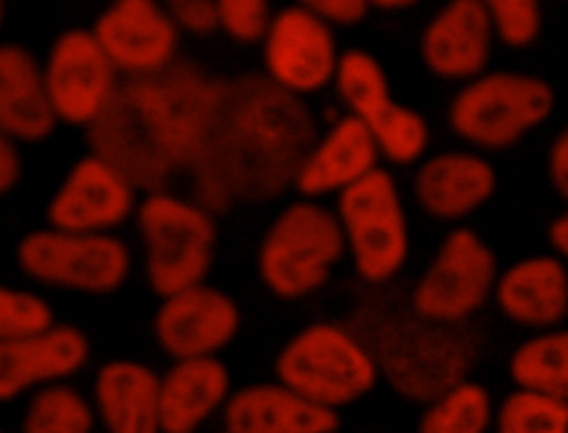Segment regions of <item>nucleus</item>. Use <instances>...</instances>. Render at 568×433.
<instances>
[{
	"mask_svg": "<svg viewBox=\"0 0 568 433\" xmlns=\"http://www.w3.org/2000/svg\"><path fill=\"white\" fill-rule=\"evenodd\" d=\"M315 124L306 104L266 75L220 80L204 140L189 171L209 213L266 202L293 187Z\"/></svg>",
	"mask_w": 568,
	"mask_h": 433,
	"instance_id": "nucleus-1",
	"label": "nucleus"
},
{
	"mask_svg": "<svg viewBox=\"0 0 568 433\" xmlns=\"http://www.w3.org/2000/svg\"><path fill=\"white\" fill-rule=\"evenodd\" d=\"M217 82L189 60L126 80L87 129L91 151L118 167L135 189L164 191L197 158Z\"/></svg>",
	"mask_w": 568,
	"mask_h": 433,
	"instance_id": "nucleus-2",
	"label": "nucleus"
},
{
	"mask_svg": "<svg viewBox=\"0 0 568 433\" xmlns=\"http://www.w3.org/2000/svg\"><path fill=\"white\" fill-rule=\"evenodd\" d=\"M344 253L335 211L315 200H297L268 224L257 246V273L280 300H302L326 284Z\"/></svg>",
	"mask_w": 568,
	"mask_h": 433,
	"instance_id": "nucleus-3",
	"label": "nucleus"
},
{
	"mask_svg": "<svg viewBox=\"0 0 568 433\" xmlns=\"http://www.w3.org/2000/svg\"><path fill=\"white\" fill-rule=\"evenodd\" d=\"M275 375L304 400L337 413L371 393L379 371L368 346L346 326L313 322L280 349Z\"/></svg>",
	"mask_w": 568,
	"mask_h": 433,
	"instance_id": "nucleus-4",
	"label": "nucleus"
},
{
	"mask_svg": "<svg viewBox=\"0 0 568 433\" xmlns=\"http://www.w3.org/2000/svg\"><path fill=\"white\" fill-rule=\"evenodd\" d=\"M151 289L166 298L202 284L213 264L215 220L202 204L171 191H151L135 207Z\"/></svg>",
	"mask_w": 568,
	"mask_h": 433,
	"instance_id": "nucleus-5",
	"label": "nucleus"
},
{
	"mask_svg": "<svg viewBox=\"0 0 568 433\" xmlns=\"http://www.w3.org/2000/svg\"><path fill=\"white\" fill-rule=\"evenodd\" d=\"M457 326L428 322L408 309L402 318L379 326L375 349L368 353L397 393L428 404L462 382L473 362L475 346Z\"/></svg>",
	"mask_w": 568,
	"mask_h": 433,
	"instance_id": "nucleus-6",
	"label": "nucleus"
},
{
	"mask_svg": "<svg viewBox=\"0 0 568 433\" xmlns=\"http://www.w3.org/2000/svg\"><path fill=\"white\" fill-rule=\"evenodd\" d=\"M555 109L552 87L532 73L488 71L468 80L448 104V127L464 142L501 151L546 122Z\"/></svg>",
	"mask_w": 568,
	"mask_h": 433,
	"instance_id": "nucleus-7",
	"label": "nucleus"
},
{
	"mask_svg": "<svg viewBox=\"0 0 568 433\" xmlns=\"http://www.w3.org/2000/svg\"><path fill=\"white\" fill-rule=\"evenodd\" d=\"M335 218L357 275L366 284L393 280L408 258V224L393 175L377 167L337 193Z\"/></svg>",
	"mask_w": 568,
	"mask_h": 433,
	"instance_id": "nucleus-8",
	"label": "nucleus"
},
{
	"mask_svg": "<svg viewBox=\"0 0 568 433\" xmlns=\"http://www.w3.org/2000/svg\"><path fill=\"white\" fill-rule=\"evenodd\" d=\"M335 91L371 133L379 158L393 164L417 162L428 147V124L422 113L390 95L382 62L364 49H346L337 58Z\"/></svg>",
	"mask_w": 568,
	"mask_h": 433,
	"instance_id": "nucleus-9",
	"label": "nucleus"
},
{
	"mask_svg": "<svg viewBox=\"0 0 568 433\" xmlns=\"http://www.w3.org/2000/svg\"><path fill=\"white\" fill-rule=\"evenodd\" d=\"M18 266L33 280L82 293H111L124 284L131 255L115 235L38 229L18 242Z\"/></svg>",
	"mask_w": 568,
	"mask_h": 433,
	"instance_id": "nucleus-10",
	"label": "nucleus"
},
{
	"mask_svg": "<svg viewBox=\"0 0 568 433\" xmlns=\"http://www.w3.org/2000/svg\"><path fill=\"white\" fill-rule=\"evenodd\" d=\"M497 262L490 246L468 226L446 233L410 293L415 315L437 324H464L490 295Z\"/></svg>",
	"mask_w": 568,
	"mask_h": 433,
	"instance_id": "nucleus-11",
	"label": "nucleus"
},
{
	"mask_svg": "<svg viewBox=\"0 0 568 433\" xmlns=\"http://www.w3.org/2000/svg\"><path fill=\"white\" fill-rule=\"evenodd\" d=\"M42 78L55 122L87 129L104 113L120 87L111 60L91 29L82 27H71L53 40L42 62Z\"/></svg>",
	"mask_w": 568,
	"mask_h": 433,
	"instance_id": "nucleus-12",
	"label": "nucleus"
},
{
	"mask_svg": "<svg viewBox=\"0 0 568 433\" xmlns=\"http://www.w3.org/2000/svg\"><path fill=\"white\" fill-rule=\"evenodd\" d=\"M262 58L266 78L277 89L300 98L333 82L339 53L333 29L304 2H297L273 13L262 40Z\"/></svg>",
	"mask_w": 568,
	"mask_h": 433,
	"instance_id": "nucleus-13",
	"label": "nucleus"
},
{
	"mask_svg": "<svg viewBox=\"0 0 568 433\" xmlns=\"http://www.w3.org/2000/svg\"><path fill=\"white\" fill-rule=\"evenodd\" d=\"M135 191L118 167L91 151L67 171L49 200V226L109 235L135 213Z\"/></svg>",
	"mask_w": 568,
	"mask_h": 433,
	"instance_id": "nucleus-14",
	"label": "nucleus"
},
{
	"mask_svg": "<svg viewBox=\"0 0 568 433\" xmlns=\"http://www.w3.org/2000/svg\"><path fill=\"white\" fill-rule=\"evenodd\" d=\"M91 33L126 80L160 73L178 60L180 31L166 7L151 0L111 2L95 18Z\"/></svg>",
	"mask_w": 568,
	"mask_h": 433,
	"instance_id": "nucleus-15",
	"label": "nucleus"
},
{
	"mask_svg": "<svg viewBox=\"0 0 568 433\" xmlns=\"http://www.w3.org/2000/svg\"><path fill=\"white\" fill-rule=\"evenodd\" d=\"M237 329L235 300L206 282L162 298L153 318L155 342L173 360L215 358L237 335Z\"/></svg>",
	"mask_w": 568,
	"mask_h": 433,
	"instance_id": "nucleus-16",
	"label": "nucleus"
},
{
	"mask_svg": "<svg viewBox=\"0 0 568 433\" xmlns=\"http://www.w3.org/2000/svg\"><path fill=\"white\" fill-rule=\"evenodd\" d=\"M89 360L87 335L69 324L0 342V402H9L27 391L64 382Z\"/></svg>",
	"mask_w": 568,
	"mask_h": 433,
	"instance_id": "nucleus-17",
	"label": "nucleus"
},
{
	"mask_svg": "<svg viewBox=\"0 0 568 433\" xmlns=\"http://www.w3.org/2000/svg\"><path fill=\"white\" fill-rule=\"evenodd\" d=\"M493 29L486 2L453 0L424 27L419 56L426 69L444 80H473L486 73Z\"/></svg>",
	"mask_w": 568,
	"mask_h": 433,
	"instance_id": "nucleus-18",
	"label": "nucleus"
},
{
	"mask_svg": "<svg viewBox=\"0 0 568 433\" xmlns=\"http://www.w3.org/2000/svg\"><path fill=\"white\" fill-rule=\"evenodd\" d=\"M379 151L368 129L351 113L337 118L306 151L293 187L302 200L342 193L377 169Z\"/></svg>",
	"mask_w": 568,
	"mask_h": 433,
	"instance_id": "nucleus-19",
	"label": "nucleus"
},
{
	"mask_svg": "<svg viewBox=\"0 0 568 433\" xmlns=\"http://www.w3.org/2000/svg\"><path fill=\"white\" fill-rule=\"evenodd\" d=\"M497 187L493 164L470 151H442L426 158L413 178V193L424 213L462 220L484 207Z\"/></svg>",
	"mask_w": 568,
	"mask_h": 433,
	"instance_id": "nucleus-20",
	"label": "nucleus"
},
{
	"mask_svg": "<svg viewBox=\"0 0 568 433\" xmlns=\"http://www.w3.org/2000/svg\"><path fill=\"white\" fill-rule=\"evenodd\" d=\"M493 295L510 322L555 329L568 315V269L557 255L521 258L497 275Z\"/></svg>",
	"mask_w": 568,
	"mask_h": 433,
	"instance_id": "nucleus-21",
	"label": "nucleus"
},
{
	"mask_svg": "<svg viewBox=\"0 0 568 433\" xmlns=\"http://www.w3.org/2000/svg\"><path fill=\"white\" fill-rule=\"evenodd\" d=\"M231 433H335L339 415L326 411L282 382H255L233 391L222 409Z\"/></svg>",
	"mask_w": 568,
	"mask_h": 433,
	"instance_id": "nucleus-22",
	"label": "nucleus"
},
{
	"mask_svg": "<svg viewBox=\"0 0 568 433\" xmlns=\"http://www.w3.org/2000/svg\"><path fill=\"white\" fill-rule=\"evenodd\" d=\"M93 413L106 433H160V375L135 360H111L93 380Z\"/></svg>",
	"mask_w": 568,
	"mask_h": 433,
	"instance_id": "nucleus-23",
	"label": "nucleus"
},
{
	"mask_svg": "<svg viewBox=\"0 0 568 433\" xmlns=\"http://www.w3.org/2000/svg\"><path fill=\"white\" fill-rule=\"evenodd\" d=\"M231 395V377L217 358L175 360L160 375V433H195Z\"/></svg>",
	"mask_w": 568,
	"mask_h": 433,
	"instance_id": "nucleus-24",
	"label": "nucleus"
},
{
	"mask_svg": "<svg viewBox=\"0 0 568 433\" xmlns=\"http://www.w3.org/2000/svg\"><path fill=\"white\" fill-rule=\"evenodd\" d=\"M55 127L42 62L22 44H0V131L18 142H40Z\"/></svg>",
	"mask_w": 568,
	"mask_h": 433,
	"instance_id": "nucleus-25",
	"label": "nucleus"
},
{
	"mask_svg": "<svg viewBox=\"0 0 568 433\" xmlns=\"http://www.w3.org/2000/svg\"><path fill=\"white\" fill-rule=\"evenodd\" d=\"M517 389L568 402V329H548L521 342L508 364Z\"/></svg>",
	"mask_w": 568,
	"mask_h": 433,
	"instance_id": "nucleus-26",
	"label": "nucleus"
},
{
	"mask_svg": "<svg viewBox=\"0 0 568 433\" xmlns=\"http://www.w3.org/2000/svg\"><path fill=\"white\" fill-rule=\"evenodd\" d=\"M490 424V393L479 382L464 377L426 404L417 433H488Z\"/></svg>",
	"mask_w": 568,
	"mask_h": 433,
	"instance_id": "nucleus-27",
	"label": "nucleus"
},
{
	"mask_svg": "<svg viewBox=\"0 0 568 433\" xmlns=\"http://www.w3.org/2000/svg\"><path fill=\"white\" fill-rule=\"evenodd\" d=\"M93 424V404L67 382L33 391L22 415V433H91Z\"/></svg>",
	"mask_w": 568,
	"mask_h": 433,
	"instance_id": "nucleus-28",
	"label": "nucleus"
},
{
	"mask_svg": "<svg viewBox=\"0 0 568 433\" xmlns=\"http://www.w3.org/2000/svg\"><path fill=\"white\" fill-rule=\"evenodd\" d=\"M493 422L495 433H568V402L515 389L501 400Z\"/></svg>",
	"mask_w": 568,
	"mask_h": 433,
	"instance_id": "nucleus-29",
	"label": "nucleus"
},
{
	"mask_svg": "<svg viewBox=\"0 0 568 433\" xmlns=\"http://www.w3.org/2000/svg\"><path fill=\"white\" fill-rule=\"evenodd\" d=\"M488 20L493 38L508 49H526L541 33V7L535 0H488Z\"/></svg>",
	"mask_w": 568,
	"mask_h": 433,
	"instance_id": "nucleus-30",
	"label": "nucleus"
},
{
	"mask_svg": "<svg viewBox=\"0 0 568 433\" xmlns=\"http://www.w3.org/2000/svg\"><path fill=\"white\" fill-rule=\"evenodd\" d=\"M53 324L51 306L31 291L0 284V342Z\"/></svg>",
	"mask_w": 568,
	"mask_h": 433,
	"instance_id": "nucleus-31",
	"label": "nucleus"
},
{
	"mask_svg": "<svg viewBox=\"0 0 568 433\" xmlns=\"http://www.w3.org/2000/svg\"><path fill=\"white\" fill-rule=\"evenodd\" d=\"M273 20L264 0H217V27L240 44L262 42Z\"/></svg>",
	"mask_w": 568,
	"mask_h": 433,
	"instance_id": "nucleus-32",
	"label": "nucleus"
},
{
	"mask_svg": "<svg viewBox=\"0 0 568 433\" xmlns=\"http://www.w3.org/2000/svg\"><path fill=\"white\" fill-rule=\"evenodd\" d=\"M166 13L178 31L193 36H211L213 31H220L217 2L213 0H173L166 4Z\"/></svg>",
	"mask_w": 568,
	"mask_h": 433,
	"instance_id": "nucleus-33",
	"label": "nucleus"
},
{
	"mask_svg": "<svg viewBox=\"0 0 568 433\" xmlns=\"http://www.w3.org/2000/svg\"><path fill=\"white\" fill-rule=\"evenodd\" d=\"M322 22L333 27H353L366 20L371 2L364 0H308L304 2Z\"/></svg>",
	"mask_w": 568,
	"mask_h": 433,
	"instance_id": "nucleus-34",
	"label": "nucleus"
},
{
	"mask_svg": "<svg viewBox=\"0 0 568 433\" xmlns=\"http://www.w3.org/2000/svg\"><path fill=\"white\" fill-rule=\"evenodd\" d=\"M548 180L555 193L568 202V127H564L548 149Z\"/></svg>",
	"mask_w": 568,
	"mask_h": 433,
	"instance_id": "nucleus-35",
	"label": "nucleus"
},
{
	"mask_svg": "<svg viewBox=\"0 0 568 433\" xmlns=\"http://www.w3.org/2000/svg\"><path fill=\"white\" fill-rule=\"evenodd\" d=\"M22 173L18 144L0 131V195L9 193Z\"/></svg>",
	"mask_w": 568,
	"mask_h": 433,
	"instance_id": "nucleus-36",
	"label": "nucleus"
},
{
	"mask_svg": "<svg viewBox=\"0 0 568 433\" xmlns=\"http://www.w3.org/2000/svg\"><path fill=\"white\" fill-rule=\"evenodd\" d=\"M548 240L559 253V260H568V211L559 213L548 226Z\"/></svg>",
	"mask_w": 568,
	"mask_h": 433,
	"instance_id": "nucleus-37",
	"label": "nucleus"
},
{
	"mask_svg": "<svg viewBox=\"0 0 568 433\" xmlns=\"http://www.w3.org/2000/svg\"><path fill=\"white\" fill-rule=\"evenodd\" d=\"M417 2H413V0H379V2H371V7H377V9H382V11H404V9H410V7H415Z\"/></svg>",
	"mask_w": 568,
	"mask_h": 433,
	"instance_id": "nucleus-38",
	"label": "nucleus"
},
{
	"mask_svg": "<svg viewBox=\"0 0 568 433\" xmlns=\"http://www.w3.org/2000/svg\"><path fill=\"white\" fill-rule=\"evenodd\" d=\"M2 20H4V4L0 2V27H2Z\"/></svg>",
	"mask_w": 568,
	"mask_h": 433,
	"instance_id": "nucleus-39",
	"label": "nucleus"
},
{
	"mask_svg": "<svg viewBox=\"0 0 568 433\" xmlns=\"http://www.w3.org/2000/svg\"><path fill=\"white\" fill-rule=\"evenodd\" d=\"M222 433H231V431H226V429H224V431H222Z\"/></svg>",
	"mask_w": 568,
	"mask_h": 433,
	"instance_id": "nucleus-40",
	"label": "nucleus"
},
{
	"mask_svg": "<svg viewBox=\"0 0 568 433\" xmlns=\"http://www.w3.org/2000/svg\"><path fill=\"white\" fill-rule=\"evenodd\" d=\"M0 433H2V429H0Z\"/></svg>",
	"mask_w": 568,
	"mask_h": 433,
	"instance_id": "nucleus-41",
	"label": "nucleus"
}]
</instances>
